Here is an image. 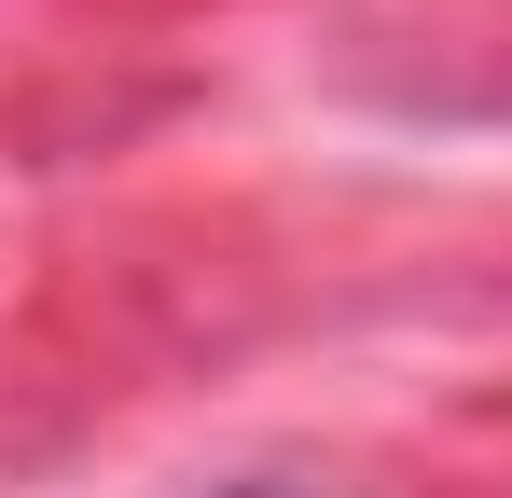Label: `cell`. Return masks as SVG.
Returning a JSON list of instances; mask_svg holds the SVG:
<instances>
[]
</instances>
